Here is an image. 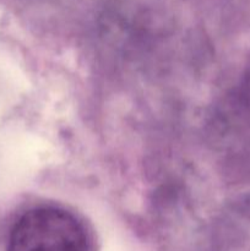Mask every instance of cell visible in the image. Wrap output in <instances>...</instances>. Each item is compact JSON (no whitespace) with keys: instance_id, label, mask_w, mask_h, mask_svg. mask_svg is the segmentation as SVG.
<instances>
[{"instance_id":"1","label":"cell","mask_w":250,"mask_h":251,"mask_svg":"<svg viewBox=\"0 0 250 251\" xmlns=\"http://www.w3.org/2000/svg\"><path fill=\"white\" fill-rule=\"evenodd\" d=\"M7 251H88V238L82 223L70 212L38 207L15 223Z\"/></svg>"}]
</instances>
